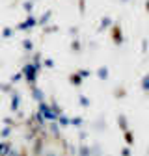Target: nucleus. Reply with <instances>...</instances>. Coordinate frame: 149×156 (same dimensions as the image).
<instances>
[{
    "label": "nucleus",
    "instance_id": "nucleus-1",
    "mask_svg": "<svg viewBox=\"0 0 149 156\" xmlns=\"http://www.w3.org/2000/svg\"><path fill=\"white\" fill-rule=\"evenodd\" d=\"M112 35H114V43H121V30H119V26H114Z\"/></svg>",
    "mask_w": 149,
    "mask_h": 156
},
{
    "label": "nucleus",
    "instance_id": "nucleus-2",
    "mask_svg": "<svg viewBox=\"0 0 149 156\" xmlns=\"http://www.w3.org/2000/svg\"><path fill=\"white\" fill-rule=\"evenodd\" d=\"M125 140H127V143L130 145V143H133V134H130V132H125Z\"/></svg>",
    "mask_w": 149,
    "mask_h": 156
}]
</instances>
